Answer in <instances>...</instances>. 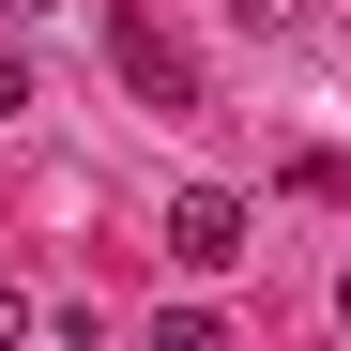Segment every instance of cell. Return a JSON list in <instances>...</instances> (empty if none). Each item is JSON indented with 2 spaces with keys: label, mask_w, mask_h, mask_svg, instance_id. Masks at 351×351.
<instances>
[{
  "label": "cell",
  "mask_w": 351,
  "mask_h": 351,
  "mask_svg": "<svg viewBox=\"0 0 351 351\" xmlns=\"http://www.w3.org/2000/svg\"><path fill=\"white\" fill-rule=\"evenodd\" d=\"M107 62H123V92L153 107V123H184V107H199V46L168 31V16H107Z\"/></svg>",
  "instance_id": "obj_1"
},
{
  "label": "cell",
  "mask_w": 351,
  "mask_h": 351,
  "mask_svg": "<svg viewBox=\"0 0 351 351\" xmlns=\"http://www.w3.org/2000/svg\"><path fill=\"white\" fill-rule=\"evenodd\" d=\"M153 229H168V260H184V275H229V260H245V199H229V184H184Z\"/></svg>",
  "instance_id": "obj_2"
},
{
  "label": "cell",
  "mask_w": 351,
  "mask_h": 351,
  "mask_svg": "<svg viewBox=\"0 0 351 351\" xmlns=\"http://www.w3.org/2000/svg\"><path fill=\"white\" fill-rule=\"evenodd\" d=\"M0 123H31V62H0Z\"/></svg>",
  "instance_id": "obj_3"
},
{
  "label": "cell",
  "mask_w": 351,
  "mask_h": 351,
  "mask_svg": "<svg viewBox=\"0 0 351 351\" xmlns=\"http://www.w3.org/2000/svg\"><path fill=\"white\" fill-rule=\"evenodd\" d=\"M16 336H31V290H0V351H16Z\"/></svg>",
  "instance_id": "obj_4"
},
{
  "label": "cell",
  "mask_w": 351,
  "mask_h": 351,
  "mask_svg": "<svg viewBox=\"0 0 351 351\" xmlns=\"http://www.w3.org/2000/svg\"><path fill=\"white\" fill-rule=\"evenodd\" d=\"M0 16H46V0H0Z\"/></svg>",
  "instance_id": "obj_5"
},
{
  "label": "cell",
  "mask_w": 351,
  "mask_h": 351,
  "mask_svg": "<svg viewBox=\"0 0 351 351\" xmlns=\"http://www.w3.org/2000/svg\"><path fill=\"white\" fill-rule=\"evenodd\" d=\"M245 16H290V0H245Z\"/></svg>",
  "instance_id": "obj_6"
},
{
  "label": "cell",
  "mask_w": 351,
  "mask_h": 351,
  "mask_svg": "<svg viewBox=\"0 0 351 351\" xmlns=\"http://www.w3.org/2000/svg\"><path fill=\"white\" fill-rule=\"evenodd\" d=\"M336 321H351V275H336Z\"/></svg>",
  "instance_id": "obj_7"
}]
</instances>
